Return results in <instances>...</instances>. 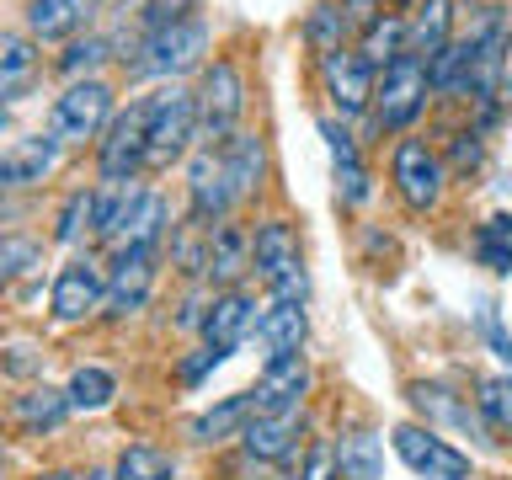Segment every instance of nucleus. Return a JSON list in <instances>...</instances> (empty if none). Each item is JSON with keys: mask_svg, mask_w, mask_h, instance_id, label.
<instances>
[{"mask_svg": "<svg viewBox=\"0 0 512 480\" xmlns=\"http://www.w3.org/2000/svg\"><path fill=\"white\" fill-rule=\"evenodd\" d=\"M208 54V22L203 16H171L144 32L139 59H128V75H155V80H176L187 70H198Z\"/></svg>", "mask_w": 512, "mask_h": 480, "instance_id": "nucleus-1", "label": "nucleus"}, {"mask_svg": "<svg viewBox=\"0 0 512 480\" xmlns=\"http://www.w3.org/2000/svg\"><path fill=\"white\" fill-rule=\"evenodd\" d=\"M150 112H155V96H139L123 112H112V123L96 139V171H102V182H134L139 176L144 150H150Z\"/></svg>", "mask_w": 512, "mask_h": 480, "instance_id": "nucleus-2", "label": "nucleus"}, {"mask_svg": "<svg viewBox=\"0 0 512 480\" xmlns=\"http://www.w3.org/2000/svg\"><path fill=\"white\" fill-rule=\"evenodd\" d=\"M427 91H432V80H427L422 59H411V54L390 59V64H384V75L374 80V102H368V107H374V123L390 128V134L411 128L427 112Z\"/></svg>", "mask_w": 512, "mask_h": 480, "instance_id": "nucleus-3", "label": "nucleus"}, {"mask_svg": "<svg viewBox=\"0 0 512 480\" xmlns=\"http://www.w3.org/2000/svg\"><path fill=\"white\" fill-rule=\"evenodd\" d=\"M198 102V139L203 144H224L246 118V80H240L235 59H214L203 70V86L192 91Z\"/></svg>", "mask_w": 512, "mask_h": 480, "instance_id": "nucleus-4", "label": "nucleus"}, {"mask_svg": "<svg viewBox=\"0 0 512 480\" xmlns=\"http://www.w3.org/2000/svg\"><path fill=\"white\" fill-rule=\"evenodd\" d=\"M390 182L411 214H432L448 192V166L427 139H400L390 155Z\"/></svg>", "mask_w": 512, "mask_h": 480, "instance_id": "nucleus-5", "label": "nucleus"}, {"mask_svg": "<svg viewBox=\"0 0 512 480\" xmlns=\"http://www.w3.org/2000/svg\"><path fill=\"white\" fill-rule=\"evenodd\" d=\"M112 112H118V107H112V86H107V80H96V75L70 80L64 96L54 102V112H48V134H54L59 144H86V139H96L112 123Z\"/></svg>", "mask_w": 512, "mask_h": 480, "instance_id": "nucleus-6", "label": "nucleus"}, {"mask_svg": "<svg viewBox=\"0 0 512 480\" xmlns=\"http://www.w3.org/2000/svg\"><path fill=\"white\" fill-rule=\"evenodd\" d=\"M192 139H198V102H192V91L182 86H166L155 91V112H150V150H144V166L166 171L176 166Z\"/></svg>", "mask_w": 512, "mask_h": 480, "instance_id": "nucleus-7", "label": "nucleus"}, {"mask_svg": "<svg viewBox=\"0 0 512 480\" xmlns=\"http://www.w3.org/2000/svg\"><path fill=\"white\" fill-rule=\"evenodd\" d=\"M102 299H107V267L96 256H70L54 272V288H48V315L59 326H80V320L102 315Z\"/></svg>", "mask_w": 512, "mask_h": 480, "instance_id": "nucleus-8", "label": "nucleus"}, {"mask_svg": "<svg viewBox=\"0 0 512 480\" xmlns=\"http://www.w3.org/2000/svg\"><path fill=\"white\" fill-rule=\"evenodd\" d=\"M155 267H160V246H123V251H112L102 315H107V320H128V315H139L144 304H150Z\"/></svg>", "mask_w": 512, "mask_h": 480, "instance_id": "nucleus-9", "label": "nucleus"}, {"mask_svg": "<svg viewBox=\"0 0 512 480\" xmlns=\"http://www.w3.org/2000/svg\"><path fill=\"white\" fill-rule=\"evenodd\" d=\"M390 443H395V454L411 475H422V480H470V454H459L454 443H443L438 432L422 427V422H400L390 432Z\"/></svg>", "mask_w": 512, "mask_h": 480, "instance_id": "nucleus-10", "label": "nucleus"}, {"mask_svg": "<svg viewBox=\"0 0 512 480\" xmlns=\"http://www.w3.org/2000/svg\"><path fill=\"white\" fill-rule=\"evenodd\" d=\"M187 208H192V224H203V230L224 224V214L235 208L230 171H224L214 144H203V150L192 155V166H187Z\"/></svg>", "mask_w": 512, "mask_h": 480, "instance_id": "nucleus-11", "label": "nucleus"}, {"mask_svg": "<svg viewBox=\"0 0 512 480\" xmlns=\"http://www.w3.org/2000/svg\"><path fill=\"white\" fill-rule=\"evenodd\" d=\"M374 80H379V70L358 54V48H336V54L320 59V86H326L331 107L342 112V118H358V112L374 102Z\"/></svg>", "mask_w": 512, "mask_h": 480, "instance_id": "nucleus-12", "label": "nucleus"}, {"mask_svg": "<svg viewBox=\"0 0 512 480\" xmlns=\"http://www.w3.org/2000/svg\"><path fill=\"white\" fill-rule=\"evenodd\" d=\"M256 299L246 294V288H224V294L208 299V310L198 320V331H203V342L208 347H224V352H235L246 336H256Z\"/></svg>", "mask_w": 512, "mask_h": 480, "instance_id": "nucleus-13", "label": "nucleus"}, {"mask_svg": "<svg viewBox=\"0 0 512 480\" xmlns=\"http://www.w3.org/2000/svg\"><path fill=\"white\" fill-rule=\"evenodd\" d=\"M251 395V411L256 416H278V411H304V395H310V363L299 358H278L262 368V379H256Z\"/></svg>", "mask_w": 512, "mask_h": 480, "instance_id": "nucleus-14", "label": "nucleus"}, {"mask_svg": "<svg viewBox=\"0 0 512 480\" xmlns=\"http://www.w3.org/2000/svg\"><path fill=\"white\" fill-rule=\"evenodd\" d=\"M251 272V230L246 224H214L208 230V240H203V278L219 288H240V278Z\"/></svg>", "mask_w": 512, "mask_h": 480, "instance_id": "nucleus-15", "label": "nucleus"}, {"mask_svg": "<svg viewBox=\"0 0 512 480\" xmlns=\"http://www.w3.org/2000/svg\"><path fill=\"white\" fill-rule=\"evenodd\" d=\"M240 448L256 464H283L294 448H304V411H278V416H251L240 432Z\"/></svg>", "mask_w": 512, "mask_h": 480, "instance_id": "nucleus-16", "label": "nucleus"}, {"mask_svg": "<svg viewBox=\"0 0 512 480\" xmlns=\"http://www.w3.org/2000/svg\"><path fill=\"white\" fill-rule=\"evenodd\" d=\"M299 235L288 219H262L251 230V272H262V283L272 288L278 278H288V272H299Z\"/></svg>", "mask_w": 512, "mask_h": 480, "instance_id": "nucleus-17", "label": "nucleus"}, {"mask_svg": "<svg viewBox=\"0 0 512 480\" xmlns=\"http://www.w3.org/2000/svg\"><path fill=\"white\" fill-rule=\"evenodd\" d=\"M59 160V139L54 134H27V139H11L0 150V187H38Z\"/></svg>", "mask_w": 512, "mask_h": 480, "instance_id": "nucleus-18", "label": "nucleus"}, {"mask_svg": "<svg viewBox=\"0 0 512 480\" xmlns=\"http://www.w3.org/2000/svg\"><path fill=\"white\" fill-rule=\"evenodd\" d=\"M304 336H310V315L304 304H288V299H272L262 320H256V342H262V358L278 363V358H299Z\"/></svg>", "mask_w": 512, "mask_h": 480, "instance_id": "nucleus-19", "label": "nucleus"}, {"mask_svg": "<svg viewBox=\"0 0 512 480\" xmlns=\"http://www.w3.org/2000/svg\"><path fill=\"white\" fill-rule=\"evenodd\" d=\"M331 470L336 480H384V443L368 427H347L331 443Z\"/></svg>", "mask_w": 512, "mask_h": 480, "instance_id": "nucleus-20", "label": "nucleus"}, {"mask_svg": "<svg viewBox=\"0 0 512 480\" xmlns=\"http://www.w3.org/2000/svg\"><path fill=\"white\" fill-rule=\"evenodd\" d=\"M102 11V0H27V32L32 38H75L91 27V16Z\"/></svg>", "mask_w": 512, "mask_h": 480, "instance_id": "nucleus-21", "label": "nucleus"}, {"mask_svg": "<svg viewBox=\"0 0 512 480\" xmlns=\"http://www.w3.org/2000/svg\"><path fill=\"white\" fill-rule=\"evenodd\" d=\"M448 38H454V6L448 0H422L411 16H406V54L432 64L448 48Z\"/></svg>", "mask_w": 512, "mask_h": 480, "instance_id": "nucleus-22", "label": "nucleus"}, {"mask_svg": "<svg viewBox=\"0 0 512 480\" xmlns=\"http://www.w3.org/2000/svg\"><path fill=\"white\" fill-rule=\"evenodd\" d=\"M219 160H224V171H230L235 203H240V198H251V192L262 187V176H267V150H262V134H246V128H235V134L219 144Z\"/></svg>", "mask_w": 512, "mask_h": 480, "instance_id": "nucleus-23", "label": "nucleus"}, {"mask_svg": "<svg viewBox=\"0 0 512 480\" xmlns=\"http://www.w3.org/2000/svg\"><path fill=\"white\" fill-rule=\"evenodd\" d=\"M251 416H256V411H251V395L240 390V395H230V400H219V406H208L203 416H192V422H187V438L198 443V448H219V443L240 438Z\"/></svg>", "mask_w": 512, "mask_h": 480, "instance_id": "nucleus-24", "label": "nucleus"}, {"mask_svg": "<svg viewBox=\"0 0 512 480\" xmlns=\"http://www.w3.org/2000/svg\"><path fill=\"white\" fill-rule=\"evenodd\" d=\"M11 416H16V427H22L27 438H48V432L64 427L70 400H64V390H48V384H38V390H27V395L11 400Z\"/></svg>", "mask_w": 512, "mask_h": 480, "instance_id": "nucleus-25", "label": "nucleus"}, {"mask_svg": "<svg viewBox=\"0 0 512 480\" xmlns=\"http://www.w3.org/2000/svg\"><path fill=\"white\" fill-rule=\"evenodd\" d=\"M64 400H70V416L75 411H107L118 400V374L102 363H80L70 374V384H64Z\"/></svg>", "mask_w": 512, "mask_h": 480, "instance_id": "nucleus-26", "label": "nucleus"}, {"mask_svg": "<svg viewBox=\"0 0 512 480\" xmlns=\"http://www.w3.org/2000/svg\"><path fill=\"white\" fill-rule=\"evenodd\" d=\"M38 80V43L32 38H0V102H16Z\"/></svg>", "mask_w": 512, "mask_h": 480, "instance_id": "nucleus-27", "label": "nucleus"}, {"mask_svg": "<svg viewBox=\"0 0 512 480\" xmlns=\"http://www.w3.org/2000/svg\"><path fill=\"white\" fill-rule=\"evenodd\" d=\"M358 54L374 64V70H384L390 59L406 54V16H395V11H379L374 22L363 27V43H358Z\"/></svg>", "mask_w": 512, "mask_h": 480, "instance_id": "nucleus-28", "label": "nucleus"}, {"mask_svg": "<svg viewBox=\"0 0 512 480\" xmlns=\"http://www.w3.org/2000/svg\"><path fill=\"white\" fill-rule=\"evenodd\" d=\"M112 480H176V464L155 443H128L112 464Z\"/></svg>", "mask_w": 512, "mask_h": 480, "instance_id": "nucleus-29", "label": "nucleus"}, {"mask_svg": "<svg viewBox=\"0 0 512 480\" xmlns=\"http://www.w3.org/2000/svg\"><path fill=\"white\" fill-rule=\"evenodd\" d=\"M347 6H331V0H320V6L304 16V43L315 48L320 59L326 54H336V48H342V38H347Z\"/></svg>", "mask_w": 512, "mask_h": 480, "instance_id": "nucleus-30", "label": "nucleus"}, {"mask_svg": "<svg viewBox=\"0 0 512 480\" xmlns=\"http://www.w3.org/2000/svg\"><path fill=\"white\" fill-rule=\"evenodd\" d=\"M475 256H480V267H491V272H512V219L507 214H491L475 230Z\"/></svg>", "mask_w": 512, "mask_h": 480, "instance_id": "nucleus-31", "label": "nucleus"}, {"mask_svg": "<svg viewBox=\"0 0 512 480\" xmlns=\"http://www.w3.org/2000/svg\"><path fill=\"white\" fill-rule=\"evenodd\" d=\"M475 411L491 432H512V374H486L480 379Z\"/></svg>", "mask_w": 512, "mask_h": 480, "instance_id": "nucleus-32", "label": "nucleus"}, {"mask_svg": "<svg viewBox=\"0 0 512 480\" xmlns=\"http://www.w3.org/2000/svg\"><path fill=\"white\" fill-rule=\"evenodd\" d=\"M86 230H96V187H75L59 208V224H54V240L59 246H75Z\"/></svg>", "mask_w": 512, "mask_h": 480, "instance_id": "nucleus-33", "label": "nucleus"}, {"mask_svg": "<svg viewBox=\"0 0 512 480\" xmlns=\"http://www.w3.org/2000/svg\"><path fill=\"white\" fill-rule=\"evenodd\" d=\"M38 262H43V246L32 235H11V230L0 235V294H6L16 278H27Z\"/></svg>", "mask_w": 512, "mask_h": 480, "instance_id": "nucleus-34", "label": "nucleus"}, {"mask_svg": "<svg viewBox=\"0 0 512 480\" xmlns=\"http://www.w3.org/2000/svg\"><path fill=\"white\" fill-rule=\"evenodd\" d=\"M224 358H230V352H224V347H208V342H203V347H192L187 358L176 363V379H182L187 390H198V384H203L208 374H214V368H219Z\"/></svg>", "mask_w": 512, "mask_h": 480, "instance_id": "nucleus-35", "label": "nucleus"}, {"mask_svg": "<svg viewBox=\"0 0 512 480\" xmlns=\"http://www.w3.org/2000/svg\"><path fill=\"white\" fill-rule=\"evenodd\" d=\"M102 59H107V43H102V38H86V43H70V48H64L59 70L70 75V80H80V70H96Z\"/></svg>", "mask_w": 512, "mask_h": 480, "instance_id": "nucleus-36", "label": "nucleus"}, {"mask_svg": "<svg viewBox=\"0 0 512 480\" xmlns=\"http://www.w3.org/2000/svg\"><path fill=\"white\" fill-rule=\"evenodd\" d=\"M336 198H342V203H363L368 198V171H363L358 155L336 160Z\"/></svg>", "mask_w": 512, "mask_h": 480, "instance_id": "nucleus-37", "label": "nucleus"}, {"mask_svg": "<svg viewBox=\"0 0 512 480\" xmlns=\"http://www.w3.org/2000/svg\"><path fill=\"white\" fill-rule=\"evenodd\" d=\"M480 155H486V144H480L475 128H470V134H454V171H475Z\"/></svg>", "mask_w": 512, "mask_h": 480, "instance_id": "nucleus-38", "label": "nucleus"}, {"mask_svg": "<svg viewBox=\"0 0 512 480\" xmlns=\"http://www.w3.org/2000/svg\"><path fill=\"white\" fill-rule=\"evenodd\" d=\"M299 480H336V470H331V448H315L310 454V464H304V475Z\"/></svg>", "mask_w": 512, "mask_h": 480, "instance_id": "nucleus-39", "label": "nucleus"}, {"mask_svg": "<svg viewBox=\"0 0 512 480\" xmlns=\"http://www.w3.org/2000/svg\"><path fill=\"white\" fill-rule=\"evenodd\" d=\"M32 480H80L75 470H43V475H32Z\"/></svg>", "mask_w": 512, "mask_h": 480, "instance_id": "nucleus-40", "label": "nucleus"}, {"mask_svg": "<svg viewBox=\"0 0 512 480\" xmlns=\"http://www.w3.org/2000/svg\"><path fill=\"white\" fill-rule=\"evenodd\" d=\"M80 480H112L107 470H91V475H80Z\"/></svg>", "mask_w": 512, "mask_h": 480, "instance_id": "nucleus-41", "label": "nucleus"}, {"mask_svg": "<svg viewBox=\"0 0 512 480\" xmlns=\"http://www.w3.org/2000/svg\"><path fill=\"white\" fill-rule=\"evenodd\" d=\"M507 80H512V64H507Z\"/></svg>", "mask_w": 512, "mask_h": 480, "instance_id": "nucleus-42", "label": "nucleus"}]
</instances>
